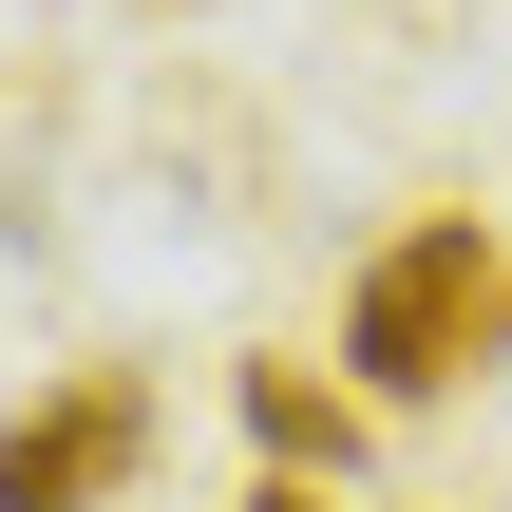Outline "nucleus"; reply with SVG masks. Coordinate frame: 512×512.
<instances>
[{
  "instance_id": "4",
  "label": "nucleus",
  "mask_w": 512,
  "mask_h": 512,
  "mask_svg": "<svg viewBox=\"0 0 512 512\" xmlns=\"http://www.w3.org/2000/svg\"><path fill=\"white\" fill-rule=\"evenodd\" d=\"M247 512H342V475H285V456H266V475H247Z\"/></svg>"
},
{
  "instance_id": "3",
  "label": "nucleus",
  "mask_w": 512,
  "mask_h": 512,
  "mask_svg": "<svg viewBox=\"0 0 512 512\" xmlns=\"http://www.w3.org/2000/svg\"><path fill=\"white\" fill-rule=\"evenodd\" d=\"M247 437H266L285 475H361V380H323V361H247Z\"/></svg>"
},
{
  "instance_id": "2",
  "label": "nucleus",
  "mask_w": 512,
  "mask_h": 512,
  "mask_svg": "<svg viewBox=\"0 0 512 512\" xmlns=\"http://www.w3.org/2000/svg\"><path fill=\"white\" fill-rule=\"evenodd\" d=\"M152 475V380L133 361H76L57 399H19V437H0V512H114Z\"/></svg>"
},
{
  "instance_id": "1",
  "label": "nucleus",
  "mask_w": 512,
  "mask_h": 512,
  "mask_svg": "<svg viewBox=\"0 0 512 512\" xmlns=\"http://www.w3.org/2000/svg\"><path fill=\"white\" fill-rule=\"evenodd\" d=\"M512 361V247L475 209H418V228H380L361 247V285H342V380L361 399H456V380H494Z\"/></svg>"
}]
</instances>
